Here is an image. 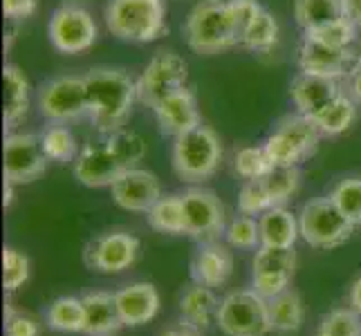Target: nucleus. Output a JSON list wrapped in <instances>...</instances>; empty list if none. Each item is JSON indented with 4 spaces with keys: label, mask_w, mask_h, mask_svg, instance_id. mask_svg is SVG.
I'll return each instance as SVG.
<instances>
[{
    "label": "nucleus",
    "mask_w": 361,
    "mask_h": 336,
    "mask_svg": "<svg viewBox=\"0 0 361 336\" xmlns=\"http://www.w3.org/2000/svg\"><path fill=\"white\" fill-rule=\"evenodd\" d=\"M41 148L47 157V161H56V164H70L77 159V137L66 123H47L41 130Z\"/></svg>",
    "instance_id": "c756f323"
},
{
    "label": "nucleus",
    "mask_w": 361,
    "mask_h": 336,
    "mask_svg": "<svg viewBox=\"0 0 361 336\" xmlns=\"http://www.w3.org/2000/svg\"><path fill=\"white\" fill-rule=\"evenodd\" d=\"M123 170L128 168L119 164V159L108 148L106 139L99 144H85L74 159V178L83 186H90V189L113 186Z\"/></svg>",
    "instance_id": "f3484780"
},
{
    "label": "nucleus",
    "mask_w": 361,
    "mask_h": 336,
    "mask_svg": "<svg viewBox=\"0 0 361 336\" xmlns=\"http://www.w3.org/2000/svg\"><path fill=\"white\" fill-rule=\"evenodd\" d=\"M184 231L195 242H216L227 231V211L220 197L209 189H193L182 193Z\"/></svg>",
    "instance_id": "9b49d317"
},
{
    "label": "nucleus",
    "mask_w": 361,
    "mask_h": 336,
    "mask_svg": "<svg viewBox=\"0 0 361 336\" xmlns=\"http://www.w3.org/2000/svg\"><path fill=\"white\" fill-rule=\"evenodd\" d=\"M225 240L235 249H260V227L254 216H235L225 231Z\"/></svg>",
    "instance_id": "4c0bfd02"
},
{
    "label": "nucleus",
    "mask_w": 361,
    "mask_h": 336,
    "mask_svg": "<svg viewBox=\"0 0 361 336\" xmlns=\"http://www.w3.org/2000/svg\"><path fill=\"white\" fill-rule=\"evenodd\" d=\"M350 307L361 318V276L353 282V287H350Z\"/></svg>",
    "instance_id": "09e8293b"
},
{
    "label": "nucleus",
    "mask_w": 361,
    "mask_h": 336,
    "mask_svg": "<svg viewBox=\"0 0 361 336\" xmlns=\"http://www.w3.org/2000/svg\"><path fill=\"white\" fill-rule=\"evenodd\" d=\"M233 273V256L227 244L204 242L191 260V278L204 287H222Z\"/></svg>",
    "instance_id": "aec40b11"
},
{
    "label": "nucleus",
    "mask_w": 361,
    "mask_h": 336,
    "mask_svg": "<svg viewBox=\"0 0 361 336\" xmlns=\"http://www.w3.org/2000/svg\"><path fill=\"white\" fill-rule=\"evenodd\" d=\"M81 301H83V309H85L83 334H88V336H113L117 330L123 328V323L119 318L115 294L90 292V294H85Z\"/></svg>",
    "instance_id": "4be33fe9"
},
{
    "label": "nucleus",
    "mask_w": 361,
    "mask_h": 336,
    "mask_svg": "<svg viewBox=\"0 0 361 336\" xmlns=\"http://www.w3.org/2000/svg\"><path fill=\"white\" fill-rule=\"evenodd\" d=\"M30 278V260L16 249H3V282L7 292H16Z\"/></svg>",
    "instance_id": "a19ab883"
},
{
    "label": "nucleus",
    "mask_w": 361,
    "mask_h": 336,
    "mask_svg": "<svg viewBox=\"0 0 361 336\" xmlns=\"http://www.w3.org/2000/svg\"><path fill=\"white\" fill-rule=\"evenodd\" d=\"M330 200L353 222L361 227V178H345L330 191Z\"/></svg>",
    "instance_id": "f704fd0d"
},
{
    "label": "nucleus",
    "mask_w": 361,
    "mask_h": 336,
    "mask_svg": "<svg viewBox=\"0 0 361 336\" xmlns=\"http://www.w3.org/2000/svg\"><path fill=\"white\" fill-rule=\"evenodd\" d=\"M222 142L214 128L197 126L189 132L176 137L171 151V164L182 182L200 184L216 175L222 164Z\"/></svg>",
    "instance_id": "20e7f679"
},
{
    "label": "nucleus",
    "mask_w": 361,
    "mask_h": 336,
    "mask_svg": "<svg viewBox=\"0 0 361 336\" xmlns=\"http://www.w3.org/2000/svg\"><path fill=\"white\" fill-rule=\"evenodd\" d=\"M317 336H330V334H326V332H317Z\"/></svg>",
    "instance_id": "3c124183"
},
{
    "label": "nucleus",
    "mask_w": 361,
    "mask_h": 336,
    "mask_svg": "<svg viewBox=\"0 0 361 336\" xmlns=\"http://www.w3.org/2000/svg\"><path fill=\"white\" fill-rule=\"evenodd\" d=\"M153 115L157 119L159 130L173 137V139L197 128L202 123L195 94L189 85H184V88L171 92L169 97L161 99V101L153 108Z\"/></svg>",
    "instance_id": "a211bd4d"
},
{
    "label": "nucleus",
    "mask_w": 361,
    "mask_h": 336,
    "mask_svg": "<svg viewBox=\"0 0 361 336\" xmlns=\"http://www.w3.org/2000/svg\"><path fill=\"white\" fill-rule=\"evenodd\" d=\"M343 90L361 106V63L350 74H348V79L343 81Z\"/></svg>",
    "instance_id": "a18cd8bd"
},
{
    "label": "nucleus",
    "mask_w": 361,
    "mask_h": 336,
    "mask_svg": "<svg viewBox=\"0 0 361 336\" xmlns=\"http://www.w3.org/2000/svg\"><path fill=\"white\" fill-rule=\"evenodd\" d=\"M227 5H229V14L235 27V36H238V45H240L243 36L256 23V18L263 14L265 7L260 5L258 0H227Z\"/></svg>",
    "instance_id": "79ce46f5"
},
{
    "label": "nucleus",
    "mask_w": 361,
    "mask_h": 336,
    "mask_svg": "<svg viewBox=\"0 0 361 336\" xmlns=\"http://www.w3.org/2000/svg\"><path fill=\"white\" fill-rule=\"evenodd\" d=\"M216 323L227 336H267L271 332L267 298L256 290L231 292L220 301Z\"/></svg>",
    "instance_id": "423d86ee"
},
{
    "label": "nucleus",
    "mask_w": 361,
    "mask_h": 336,
    "mask_svg": "<svg viewBox=\"0 0 361 336\" xmlns=\"http://www.w3.org/2000/svg\"><path fill=\"white\" fill-rule=\"evenodd\" d=\"M233 168L243 180H260L274 168L265 146H245L233 157Z\"/></svg>",
    "instance_id": "c9c22d12"
},
{
    "label": "nucleus",
    "mask_w": 361,
    "mask_h": 336,
    "mask_svg": "<svg viewBox=\"0 0 361 336\" xmlns=\"http://www.w3.org/2000/svg\"><path fill=\"white\" fill-rule=\"evenodd\" d=\"M119 318L126 328H140L159 312V294L151 282H133L115 294Z\"/></svg>",
    "instance_id": "412c9836"
},
{
    "label": "nucleus",
    "mask_w": 361,
    "mask_h": 336,
    "mask_svg": "<svg viewBox=\"0 0 361 336\" xmlns=\"http://www.w3.org/2000/svg\"><path fill=\"white\" fill-rule=\"evenodd\" d=\"M260 247H294L301 229L298 218L285 206H271L263 216H258Z\"/></svg>",
    "instance_id": "5701e85b"
},
{
    "label": "nucleus",
    "mask_w": 361,
    "mask_h": 336,
    "mask_svg": "<svg viewBox=\"0 0 361 336\" xmlns=\"http://www.w3.org/2000/svg\"><path fill=\"white\" fill-rule=\"evenodd\" d=\"M45 318H47V325L54 332H66V334L83 332V325H85L83 301L74 296L56 298V301L49 305Z\"/></svg>",
    "instance_id": "7c9ffc66"
},
{
    "label": "nucleus",
    "mask_w": 361,
    "mask_h": 336,
    "mask_svg": "<svg viewBox=\"0 0 361 336\" xmlns=\"http://www.w3.org/2000/svg\"><path fill=\"white\" fill-rule=\"evenodd\" d=\"M298 229L301 238L314 249H337L355 231V224L348 222V218L341 213L328 197H314L303 204L298 213Z\"/></svg>",
    "instance_id": "0eeeda50"
},
{
    "label": "nucleus",
    "mask_w": 361,
    "mask_h": 336,
    "mask_svg": "<svg viewBox=\"0 0 361 336\" xmlns=\"http://www.w3.org/2000/svg\"><path fill=\"white\" fill-rule=\"evenodd\" d=\"M5 180L14 186L30 184L39 180L45 166L47 157L41 148V137L34 132H7L5 135Z\"/></svg>",
    "instance_id": "f8f14e48"
},
{
    "label": "nucleus",
    "mask_w": 361,
    "mask_h": 336,
    "mask_svg": "<svg viewBox=\"0 0 361 336\" xmlns=\"http://www.w3.org/2000/svg\"><path fill=\"white\" fill-rule=\"evenodd\" d=\"M88 90V117L92 126L110 135L126 126L137 97V81L119 68L99 66L83 74Z\"/></svg>",
    "instance_id": "f257e3e1"
},
{
    "label": "nucleus",
    "mask_w": 361,
    "mask_h": 336,
    "mask_svg": "<svg viewBox=\"0 0 361 336\" xmlns=\"http://www.w3.org/2000/svg\"><path fill=\"white\" fill-rule=\"evenodd\" d=\"M11 200H14V184L5 180V206H9Z\"/></svg>",
    "instance_id": "8fccbe9b"
},
{
    "label": "nucleus",
    "mask_w": 361,
    "mask_h": 336,
    "mask_svg": "<svg viewBox=\"0 0 361 336\" xmlns=\"http://www.w3.org/2000/svg\"><path fill=\"white\" fill-rule=\"evenodd\" d=\"M343 16V0H294V18L303 32H314Z\"/></svg>",
    "instance_id": "c85d7f7f"
},
{
    "label": "nucleus",
    "mask_w": 361,
    "mask_h": 336,
    "mask_svg": "<svg viewBox=\"0 0 361 336\" xmlns=\"http://www.w3.org/2000/svg\"><path fill=\"white\" fill-rule=\"evenodd\" d=\"M39 112L47 123H68L88 115V90L85 79L77 74H59L41 85L36 94Z\"/></svg>",
    "instance_id": "6e6552de"
},
{
    "label": "nucleus",
    "mask_w": 361,
    "mask_h": 336,
    "mask_svg": "<svg viewBox=\"0 0 361 336\" xmlns=\"http://www.w3.org/2000/svg\"><path fill=\"white\" fill-rule=\"evenodd\" d=\"M140 256V240L128 231H108L92 238L83 251V260L92 271L119 273L135 265Z\"/></svg>",
    "instance_id": "4468645a"
},
{
    "label": "nucleus",
    "mask_w": 361,
    "mask_h": 336,
    "mask_svg": "<svg viewBox=\"0 0 361 336\" xmlns=\"http://www.w3.org/2000/svg\"><path fill=\"white\" fill-rule=\"evenodd\" d=\"M218 298L211 287L193 282L191 287H186L180 296V314L182 321L197 330H207L211 325V321L218 314Z\"/></svg>",
    "instance_id": "393cba45"
},
{
    "label": "nucleus",
    "mask_w": 361,
    "mask_h": 336,
    "mask_svg": "<svg viewBox=\"0 0 361 336\" xmlns=\"http://www.w3.org/2000/svg\"><path fill=\"white\" fill-rule=\"evenodd\" d=\"M361 56L355 47L350 49H334L326 43L317 41L314 36L303 34L301 47H298V70L305 74H317V77L345 81L357 66Z\"/></svg>",
    "instance_id": "ddd939ff"
},
{
    "label": "nucleus",
    "mask_w": 361,
    "mask_h": 336,
    "mask_svg": "<svg viewBox=\"0 0 361 336\" xmlns=\"http://www.w3.org/2000/svg\"><path fill=\"white\" fill-rule=\"evenodd\" d=\"M106 27L119 41L153 43L169 32L166 0H108Z\"/></svg>",
    "instance_id": "f03ea898"
},
{
    "label": "nucleus",
    "mask_w": 361,
    "mask_h": 336,
    "mask_svg": "<svg viewBox=\"0 0 361 336\" xmlns=\"http://www.w3.org/2000/svg\"><path fill=\"white\" fill-rule=\"evenodd\" d=\"M319 332L330 336H361V318L353 307L332 309L330 314L321 318Z\"/></svg>",
    "instance_id": "ea45409f"
},
{
    "label": "nucleus",
    "mask_w": 361,
    "mask_h": 336,
    "mask_svg": "<svg viewBox=\"0 0 361 336\" xmlns=\"http://www.w3.org/2000/svg\"><path fill=\"white\" fill-rule=\"evenodd\" d=\"M341 92H345L341 81L317 77V74H305V72H298L290 85V97L296 112H301V115L310 119L328 104H332Z\"/></svg>",
    "instance_id": "6ab92c4d"
},
{
    "label": "nucleus",
    "mask_w": 361,
    "mask_h": 336,
    "mask_svg": "<svg viewBox=\"0 0 361 336\" xmlns=\"http://www.w3.org/2000/svg\"><path fill=\"white\" fill-rule=\"evenodd\" d=\"M146 222H148V227L155 229L157 233L186 235L182 195H178V193L161 195L159 200L153 204V209L146 213Z\"/></svg>",
    "instance_id": "cd10ccee"
},
{
    "label": "nucleus",
    "mask_w": 361,
    "mask_h": 336,
    "mask_svg": "<svg viewBox=\"0 0 361 336\" xmlns=\"http://www.w3.org/2000/svg\"><path fill=\"white\" fill-rule=\"evenodd\" d=\"M202 330H197V328H193V325H189V323H180V325H176V328H169V330H164L161 332V336H202L200 334Z\"/></svg>",
    "instance_id": "de8ad7c7"
},
{
    "label": "nucleus",
    "mask_w": 361,
    "mask_h": 336,
    "mask_svg": "<svg viewBox=\"0 0 361 336\" xmlns=\"http://www.w3.org/2000/svg\"><path fill=\"white\" fill-rule=\"evenodd\" d=\"M3 14L9 20H25L36 14V0H3Z\"/></svg>",
    "instance_id": "c03bdc74"
},
{
    "label": "nucleus",
    "mask_w": 361,
    "mask_h": 336,
    "mask_svg": "<svg viewBox=\"0 0 361 336\" xmlns=\"http://www.w3.org/2000/svg\"><path fill=\"white\" fill-rule=\"evenodd\" d=\"M189 81V66L186 61L171 49H161L144 66L142 74L137 77V97L140 104L155 108L161 99L184 88Z\"/></svg>",
    "instance_id": "9d476101"
},
{
    "label": "nucleus",
    "mask_w": 361,
    "mask_h": 336,
    "mask_svg": "<svg viewBox=\"0 0 361 336\" xmlns=\"http://www.w3.org/2000/svg\"><path fill=\"white\" fill-rule=\"evenodd\" d=\"M41 328L34 316L5 305V336H39Z\"/></svg>",
    "instance_id": "37998d69"
},
{
    "label": "nucleus",
    "mask_w": 361,
    "mask_h": 336,
    "mask_svg": "<svg viewBox=\"0 0 361 336\" xmlns=\"http://www.w3.org/2000/svg\"><path fill=\"white\" fill-rule=\"evenodd\" d=\"M47 36L61 54H83L94 47L99 39L97 20L85 7L77 3H63L52 11Z\"/></svg>",
    "instance_id": "1a4fd4ad"
},
{
    "label": "nucleus",
    "mask_w": 361,
    "mask_h": 336,
    "mask_svg": "<svg viewBox=\"0 0 361 336\" xmlns=\"http://www.w3.org/2000/svg\"><path fill=\"white\" fill-rule=\"evenodd\" d=\"M3 81H5V128L7 132H11L25 117H27L32 88H30L27 77H25V72L14 63L5 66Z\"/></svg>",
    "instance_id": "b1692460"
},
{
    "label": "nucleus",
    "mask_w": 361,
    "mask_h": 336,
    "mask_svg": "<svg viewBox=\"0 0 361 336\" xmlns=\"http://www.w3.org/2000/svg\"><path fill=\"white\" fill-rule=\"evenodd\" d=\"M267 307H269V318H271V332L292 334L303 325L305 307L298 292H294L292 287L267 298Z\"/></svg>",
    "instance_id": "bb28decb"
},
{
    "label": "nucleus",
    "mask_w": 361,
    "mask_h": 336,
    "mask_svg": "<svg viewBox=\"0 0 361 336\" xmlns=\"http://www.w3.org/2000/svg\"><path fill=\"white\" fill-rule=\"evenodd\" d=\"M104 139L108 148L113 151V155L119 159V164L123 168H135L146 155V142L140 132L128 130V128H119L110 135H104Z\"/></svg>",
    "instance_id": "473e14b6"
},
{
    "label": "nucleus",
    "mask_w": 361,
    "mask_h": 336,
    "mask_svg": "<svg viewBox=\"0 0 361 336\" xmlns=\"http://www.w3.org/2000/svg\"><path fill=\"white\" fill-rule=\"evenodd\" d=\"M296 269V251L294 247H260L254 256L252 282L254 290L271 298L285 290H290Z\"/></svg>",
    "instance_id": "2eb2a0df"
},
{
    "label": "nucleus",
    "mask_w": 361,
    "mask_h": 336,
    "mask_svg": "<svg viewBox=\"0 0 361 336\" xmlns=\"http://www.w3.org/2000/svg\"><path fill=\"white\" fill-rule=\"evenodd\" d=\"M263 180L271 197V204L283 206L285 202L292 200V195L301 186V170H298V166H274Z\"/></svg>",
    "instance_id": "72a5a7b5"
},
{
    "label": "nucleus",
    "mask_w": 361,
    "mask_h": 336,
    "mask_svg": "<svg viewBox=\"0 0 361 336\" xmlns=\"http://www.w3.org/2000/svg\"><path fill=\"white\" fill-rule=\"evenodd\" d=\"M279 39H281V25H279L276 16L269 14L267 9H263V14L256 18V23L243 36L240 45L245 49H249V52L269 54L271 49L279 45Z\"/></svg>",
    "instance_id": "2f4dec72"
},
{
    "label": "nucleus",
    "mask_w": 361,
    "mask_h": 336,
    "mask_svg": "<svg viewBox=\"0 0 361 336\" xmlns=\"http://www.w3.org/2000/svg\"><path fill=\"white\" fill-rule=\"evenodd\" d=\"M321 137L314 121L296 112L285 115L274 126L263 146L274 166H298L317 153Z\"/></svg>",
    "instance_id": "39448f33"
},
{
    "label": "nucleus",
    "mask_w": 361,
    "mask_h": 336,
    "mask_svg": "<svg viewBox=\"0 0 361 336\" xmlns=\"http://www.w3.org/2000/svg\"><path fill=\"white\" fill-rule=\"evenodd\" d=\"M184 39L195 54H220L238 45L227 0H200L184 20Z\"/></svg>",
    "instance_id": "7ed1b4c3"
},
{
    "label": "nucleus",
    "mask_w": 361,
    "mask_h": 336,
    "mask_svg": "<svg viewBox=\"0 0 361 336\" xmlns=\"http://www.w3.org/2000/svg\"><path fill=\"white\" fill-rule=\"evenodd\" d=\"M343 16L361 30V0H343Z\"/></svg>",
    "instance_id": "49530a36"
},
{
    "label": "nucleus",
    "mask_w": 361,
    "mask_h": 336,
    "mask_svg": "<svg viewBox=\"0 0 361 336\" xmlns=\"http://www.w3.org/2000/svg\"><path fill=\"white\" fill-rule=\"evenodd\" d=\"M271 197L267 193L265 180H245L243 189L238 193V211L245 216H263L267 209H271Z\"/></svg>",
    "instance_id": "58836bf2"
},
{
    "label": "nucleus",
    "mask_w": 361,
    "mask_h": 336,
    "mask_svg": "<svg viewBox=\"0 0 361 336\" xmlns=\"http://www.w3.org/2000/svg\"><path fill=\"white\" fill-rule=\"evenodd\" d=\"M310 36H314L317 41L326 43L328 47H334V49H350L355 47L357 43V36H359V27L350 20V18H337L328 25H323V27L314 30V32H305Z\"/></svg>",
    "instance_id": "e433bc0d"
},
{
    "label": "nucleus",
    "mask_w": 361,
    "mask_h": 336,
    "mask_svg": "<svg viewBox=\"0 0 361 336\" xmlns=\"http://www.w3.org/2000/svg\"><path fill=\"white\" fill-rule=\"evenodd\" d=\"M110 193L117 206L135 213H148L161 197V184L155 173L135 166L121 173L117 182L110 186Z\"/></svg>",
    "instance_id": "dca6fc26"
},
{
    "label": "nucleus",
    "mask_w": 361,
    "mask_h": 336,
    "mask_svg": "<svg viewBox=\"0 0 361 336\" xmlns=\"http://www.w3.org/2000/svg\"><path fill=\"white\" fill-rule=\"evenodd\" d=\"M357 119H359V104L348 92H341L332 104H328L312 117L314 126L323 137H339L348 132L355 126Z\"/></svg>",
    "instance_id": "a878e982"
}]
</instances>
